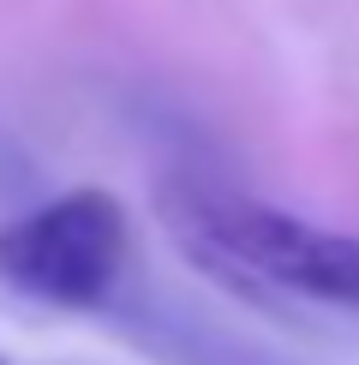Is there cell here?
Segmentation results:
<instances>
[{
	"instance_id": "obj_1",
	"label": "cell",
	"mask_w": 359,
	"mask_h": 365,
	"mask_svg": "<svg viewBox=\"0 0 359 365\" xmlns=\"http://www.w3.org/2000/svg\"><path fill=\"white\" fill-rule=\"evenodd\" d=\"M168 222L209 264L251 276L299 306L359 317V234H329L222 186H180L168 197Z\"/></svg>"
},
{
	"instance_id": "obj_2",
	"label": "cell",
	"mask_w": 359,
	"mask_h": 365,
	"mask_svg": "<svg viewBox=\"0 0 359 365\" xmlns=\"http://www.w3.org/2000/svg\"><path fill=\"white\" fill-rule=\"evenodd\" d=\"M120 269H126V216L102 192H72L60 204H42L0 234L6 287L60 312L102 306L120 287Z\"/></svg>"
}]
</instances>
